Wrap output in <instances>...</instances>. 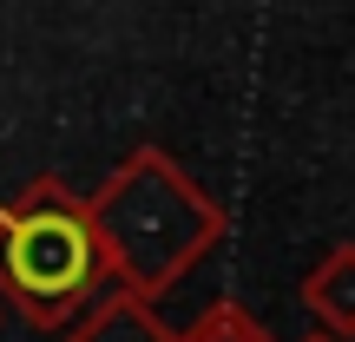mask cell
Wrapping results in <instances>:
<instances>
[{
	"label": "cell",
	"mask_w": 355,
	"mask_h": 342,
	"mask_svg": "<svg viewBox=\"0 0 355 342\" xmlns=\"http://www.w3.org/2000/svg\"><path fill=\"white\" fill-rule=\"evenodd\" d=\"M92 224H99L112 283L132 296H158L224 237V211L171 165L158 145L132 152L125 165L99 185L92 198Z\"/></svg>",
	"instance_id": "6da1fadb"
},
{
	"label": "cell",
	"mask_w": 355,
	"mask_h": 342,
	"mask_svg": "<svg viewBox=\"0 0 355 342\" xmlns=\"http://www.w3.org/2000/svg\"><path fill=\"white\" fill-rule=\"evenodd\" d=\"M105 264L92 204H79L60 178H40L0 204V296L26 323H66L92 303Z\"/></svg>",
	"instance_id": "7a4b0ae2"
},
{
	"label": "cell",
	"mask_w": 355,
	"mask_h": 342,
	"mask_svg": "<svg viewBox=\"0 0 355 342\" xmlns=\"http://www.w3.org/2000/svg\"><path fill=\"white\" fill-rule=\"evenodd\" d=\"M60 342H178L165 323H158L152 296H132V290H112V296H92L73 323H66Z\"/></svg>",
	"instance_id": "3957f363"
},
{
	"label": "cell",
	"mask_w": 355,
	"mask_h": 342,
	"mask_svg": "<svg viewBox=\"0 0 355 342\" xmlns=\"http://www.w3.org/2000/svg\"><path fill=\"white\" fill-rule=\"evenodd\" d=\"M303 309L336 342H355V243H329V257L303 277Z\"/></svg>",
	"instance_id": "277c9868"
},
{
	"label": "cell",
	"mask_w": 355,
	"mask_h": 342,
	"mask_svg": "<svg viewBox=\"0 0 355 342\" xmlns=\"http://www.w3.org/2000/svg\"><path fill=\"white\" fill-rule=\"evenodd\" d=\"M178 342H270V336L257 330V323L243 316L237 303H217V309H204V316L191 323V330L178 336Z\"/></svg>",
	"instance_id": "5b68a950"
},
{
	"label": "cell",
	"mask_w": 355,
	"mask_h": 342,
	"mask_svg": "<svg viewBox=\"0 0 355 342\" xmlns=\"http://www.w3.org/2000/svg\"><path fill=\"white\" fill-rule=\"evenodd\" d=\"M316 342H336V336H316Z\"/></svg>",
	"instance_id": "8992f818"
}]
</instances>
